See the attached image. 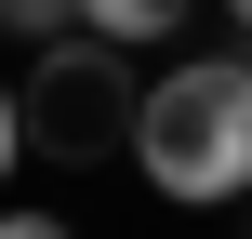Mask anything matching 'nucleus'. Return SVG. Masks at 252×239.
<instances>
[{"mask_svg": "<svg viewBox=\"0 0 252 239\" xmlns=\"http://www.w3.org/2000/svg\"><path fill=\"white\" fill-rule=\"evenodd\" d=\"M120 160L146 173V200L226 213V200L252 186V67H239V53H173L159 80H133Z\"/></svg>", "mask_w": 252, "mask_h": 239, "instance_id": "f257e3e1", "label": "nucleus"}, {"mask_svg": "<svg viewBox=\"0 0 252 239\" xmlns=\"http://www.w3.org/2000/svg\"><path fill=\"white\" fill-rule=\"evenodd\" d=\"M120 133H133V67H120V53H93L80 27H66V40H40V67L13 80V146H40V160H66V173H80V160H106Z\"/></svg>", "mask_w": 252, "mask_h": 239, "instance_id": "f03ea898", "label": "nucleus"}, {"mask_svg": "<svg viewBox=\"0 0 252 239\" xmlns=\"http://www.w3.org/2000/svg\"><path fill=\"white\" fill-rule=\"evenodd\" d=\"M186 13H199V0H66V27H80L93 53H159Z\"/></svg>", "mask_w": 252, "mask_h": 239, "instance_id": "7ed1b4c3", "label": "nucleus"}, {"mask_svg": "<svg viewBox=\"0 0 252 239\" xmlns=\"http://www.w3.org/2000/svg\"><path fill=\"white\" fill-rule=\"evenodd\" d=\"M0 27H13V40L40 53V40H66V0H0Z\"/></svg>", "mask_w": 252, "mask_h": 239, "instance_id": "20e7f679", "label": "nucleus"}, {"mask_svg": "<svg viewBox=\"0 0 252 239\" xmlns=\"http://www.w3.org/2000/svg\"><path fill=\"white\" fill-rule=\"evenodd\" d=\"M0 239H80L66 213H27V200H0Z\"/></svg>", "mask_w": 252, "mask_h": 239, "instance_id": "39448f33", "label": "nucleus"}, {"mask_svg": "<svg viewBox=\"0 0 252 239\" xmlns=\"http://www.w3.org/2000/svg\"><path fill=\"white\" fill-rule=\"evenodd\" d=\"M27 173V146H13V80H0V186Z\"/></svg>", "mask_w": 252, "mask_h": 239, "instance_id": "423d86ee", "label": "nucleus"}]
</instances>
